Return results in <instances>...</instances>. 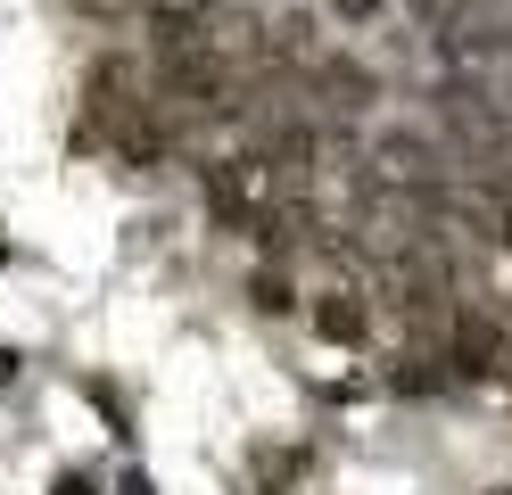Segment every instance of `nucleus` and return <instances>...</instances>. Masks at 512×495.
I'll use <instances>...</instances> for the list:
<instances>
[{
    "label": "nucleus",
    "mask_w": 512,
    "mask_h": 495,
    "mask_svg": "<svg viewBox=\"0 0 512 495\" xmlns=\"http://www.w3.org/2000/svg\"><path fill=\"white\" fill-rule=\"evenodd\" d=\"M256 190H265V174H256L248 157H215V165H207V207H215V223L248 231V223H256Z\"/></svg>",
    "instance_id": "obj_1"
},
{
    "label": "nucleus",
    "mask_w": 512,
    "mask_h": 495,
    "mask_svg": "<svg viewBox=\"0 0 512 495\" xmlns=\"http://www.w3.org/2000/svg\"><path fill=\"white\" fill-rule=\"evenodd\" d=\"M446 363H455L463 380H496L504 372V322H488V314H455V347H446Z\"/></svg>",
    "instance_id": "obj_2"
},
{
    "label": "nucleus",
    "mask_w": 512,
    "mask_h": 495,
    "mask_svg": "<svg viewBox=\"0 0 512 495\" xmlns=\"http://www.w3.org/2000/svg\"><path fill=\"white\" fill-rule=\"evenodd\" d=\"M83 99H91V124L133 116L141 108V58H100V66H91V83H83Z\"/></svg>",
    "instance_id": "obj_3"
},
{
    "label": "nucleus",
    "mask_w": 512,
    "mask_h": 495,
    "mask_svg": "<svg viewBox=\"0 0 512 495\" xmlns=\"http://www.w3.org/2000/svg\"><path fill=\"white\" fill-rule=\"evenodd\" d=\"M314 330H323L331 347H364V330H372V306H364V289H323L314 297Z\"/></svg>",
    "instance_id": "obj_4"
},
{
    "label": "nucleus",
    "mask_w": 512,
    "mask_h": 495,
    "mask_svg": "<svg viewBox=\"0 0 512 495\" xmlns=\"http://www.w3.org/2000/svg\"><path fill=\"white\" fill-rule=\"evenodd\" d=\"M380 165H397V182H438L446 174L422 132H380Z\"/></svg>",
    "instance_id": "obj_5"
},
{
    "label": "nucleus",
    "mask_w": 512,
    "mask_h": 495,
    "mask_svg": "<svg viewBox=\"0 0 512 495\" xmlns=\"http://www.w3.org/2000/svg\"><path fill=\"white\" fill-rule=\"evenodd\" d=\"M314 83H323L339 108H372V75H364L356 58H314Z\"/></svg>",
    "instance_id": "obj_6"
},
{
    "label": "nucleus",
    "mask_w": 512,
    "mask_h": 495,
    "mask_svg": "<svg viewBox=\"0 0 512 495\" xmlns=\"http://www.w3.org/2000/svg\"><path fill=\"white\" fill-rule=\"evenodd\" d=\"M471 182L488 190L496 207H512V149H496V157H479V165H471Z\"/></svg>",
    "instance_id": "obj_7"
},
{
    "label": "nucleus",
    "mask_w": 512,
    "mask_h": 495,
    "mask_svg": "<svg viewBox=\"0 0 512 495\" xmlns=\"http://www.w3.org/2000/svg\"><path fill=\"white\" fill-rule=\"evenodd\" d=\"M248 297H256V314H290V306H298V289H290V281H281V273H273V264H265V273H256V281H248Z\"/></svg>",
    "instance_id": "obj_8"
},
{
    "label": "nucleus",
    "mask_w": 512,
    "mask_h": 495,
    "mask_svg": "<svg viewBox=\"0 0 512 495\" xmlns=\"http://www.w3.org/2000/svg\"><path fill=\"white\" fill-rule=\"evenodd\" d=\"M331 9H339L347 25H364V17H380V9H389V0H331Z\"/></svg>",
    "instance_id": "obj_9"
},
{
    "label": "nucleus",
    "mask_w": 512,
    "mask_h": 495,
    "mask_svg": "<svg viewBox=\"0 0 512 495\" xmlns=\"http://www.w3.org/2000/svg\"><path fill=\"white\" fill-rule=\"evenodd\" d=\"M50 495H100V487H91L83 471H58V479H50Z\"/></svg>",
    "instance_id": "obj_10"
},
{
    "label": "nucleus",
    "mask_w": 512,
    "mask_h": 495,
    "mask_svg": "<svg viewBox=\"0 0 512 495\" xmlns=\"http://www.w3.org/2000/svg\"><path fill=\"white\" fill-rule=\"evenodd\" d=\"M496 240H504V248H512V207H496Z\"/></svg>",
    "instance_id": "obj_11"
},
{
    "label": "nucleus",
    "mask_w": 512,
    "mask_h": 495,
    "mask_svg": "<svg viewBox=\"0 0 512 495\" xmlns=\"http://www.w3.org/2000/svg\"><path fill=\"white\" fill-rule=\"evenodd\" d=\"M9 372H17V355H9V347H0V380H9Z\"/></svg>",
    "instance_id": "obj_12"
}]
</instances>
